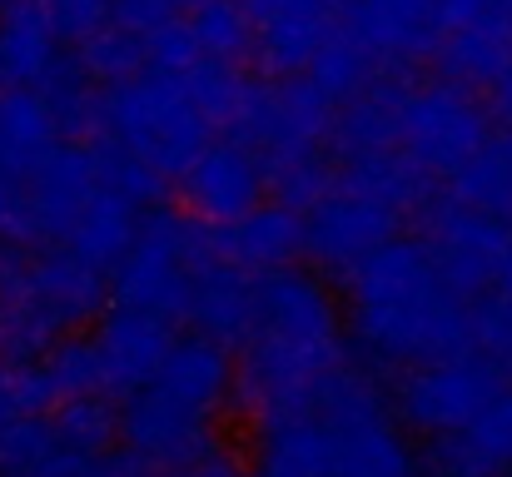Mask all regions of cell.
Here are the masks:
<instances>
[{"mask_svg":"<svg viewBox=\"0 0 512 477\" xmlns=\"http://www.w3.org/2000/svg\"><path fill=\"white\" fill-rule=\"evenodd\" d=\"M408 214L398 204H383L363 189L334 184L309 214H304V254L324 269L348 279L368 254H378L388 239H398V224Z\"/></svg>","mask_w":512,"mask_h":477,"instance_id":"11","label":"cell"},{"mask_svg":"<svg viewBox=\"0 0 512 477\" xmlns=\"http://www.w3.org/2000/svg\"><path fill=\"white\" fill-rule=\"evenodd\" d=\"M50 408V393H45V378L35 363H10L0 358V428L15 423V418H30V413H45Z\"/></svg>","mask_w":512,"mask_h":477,"instance_id":"32","label":"cell"},{"mask_svg":"<svg viewBox=\"0 0 512 477\" xmlns=\"http://www.w3.org/2000/svg\"><path fill=\"white\" fill-rule=\"evenodd\" d=\"M448 184L463 204H473L483 214H498V219H512V130L488 135L448 174Z\"/></svg>","mask_w":512,"mask_h":477,"instance_id":"26","label":"cell"},{"mask_svg":"<svg viewBox=\"0 0 512 477\" xmlns=\"http://www.w3.org/2000/svg\"><path fill=\"white\" fill-rule=\"evenodd\" d=\"M209 130H214V120L189 95L184 75L150 65L120 85H100L90 140H105L125 155L145 159L170 179V174H184L189 159L209 145Z\"/></svg>","mask_w":512,"mask_h":477,"instance_id":"3","label":"cell"},{"mask_svg":"<svg viewBox=\"0 0 512 477\" xmlns=\"http://www.w3.org/2000/svg\"><path fill=\"white\" fill-rule=\"evenodd\" d=\"M309 80H314L319 90H329V95L343 105V100H353L358 90H368V85L378 80V70H373V60H368V55H363V50L339 30V35L329 40V50L314 60Z\"/></svg>","mask_w":512,"mask_h":477,"instance_id":"31","label":"cell"},{"mask_svg":"<svg viewBox=\"0 0 512 477\" xmlns=\"http://www.w3.org/2000/svg\"><path fill=\"white\" fill-rule=\"evenodd\" d=\"M174 318L135 309V304H115L100 314V328L90 333L95 343V363H100V393L110 398H135L140 388H150L165 368V353L174 348Z\"/></svg>","mask_w":512,"mask_h":477,"instance_id":"14","label":"cell"},{"mask_svg":"<svg viewBox=\"0 0 512 477\" xmlns=\"http://www.w3.org/2000/svg\"><path fill=\"white\" fill-rule=\"evenodd\" d=\"M343 35L373 60L378 75H408L443 50V10L438 0H348Z\"/></svg>","mask_w":512,"mask_h":477,"instance_id":"12","label":"cell"},{"mask_svg":"<svg viewBox=\"0 0 512 477\" xmlns=\"http://www.w3.org/2000/svg\"><path fill=\"white\" fill-rule=\"evenodd\" d=\"M493 289L512 304V249H508V259H503V274H498V284H493Z\"/></svg>","mask_w":512,"mask_h":477,"instance_id":"38","label":"cell"},{"mask_svg":"<svg viewBox=\"0 0 512 477\" xmlns=\"http://www.w3.org/2000/svg\"><path fill=\"white\" fill-rule=\"evenodd\" d=\"M80 70L95 85H120V80L150 70V35L110 20L105 30H95L90 40H80Z\"/></svg>","mask_w":512,"mask_h":477,"instance_id":"27","label":"cell"},{"mask_svg":"<svg viewBox=\"0 0 512 477\" xmlns=\"http://www.w3.org/2000/svg\"><path fill=\"white\" fill-rule=\"evenodd\" d=\"M234 378H239V363L229 358V343H219L209 333H184L165 353V368L155 383L204 413H219L234 398Z\"/></svg>","mask_w":512,"mask_h":477,"instance_id":"21","label":"cell"},{"mask_svg":"<svg viewBox=\"0 0 512 477\" xmlns=\"http://www.w3.org/2000/svg\"><path fill=\"white\" fill-rule=\"evenodd\" d=\"M234 473V463H224L219 453L214 458H204V463H194V468H174V473H160V477H229Z\"/></svg>","mask_w":512,"mask_h":477,"instance_id":"37","label":"cell"},{"mask_svg":"<svg viewBox=\"0 0 512 477\" xmlns=\"http://www.w3.org/2000/svg\"><path fill=\"white\" fill-rule=\"evenodd\" d=\"M194 0H115V20L140 30V35H155L174 20H189Z\"/></svg>","mask_w":512,"mask_h":477,"instance_id":"34","label":"cell"},{"mask_svg":"<svg viewBox=\"0 0 512 477\" xmlns=\"http://www.w3.org/2000/svg\"><path fill=\"white\" fill-rule=\"evenodd\" d=\"M264 174H269V194L279 204H294V209H314L334 184H339V169L319 150L309 155H289V159H264Z\"/></svg>","mask_w":512,"mask_h":477,"instance_id":"30","label":"cell"},{"mask_svg":"<svg viewBox=\"0 0 512 477\" xmlns=\"http://www.w3.org/2000/svg\"><path fill=\"white\" fill-rule=\"evenodd\" d=\"M334 120H339V100L319 90L309 75H284V80L269 75L244 85L229 130L264 159H289L334 140Z\"/></svg>","mask_w":512,"mask_h":477,"instance_id":"7","label":"cell"},{"mask_svg":"<svg viewBox=\"0 0 512 477\" xmlns=\"http://www.w3.org/2000/svg\"><path fill=\"white\" fill-rule=\"evenodd\" d=\"M343 363V314L334 289L309 269L259 274V318L239 353L234 403L264 428L294 413H309L319 383Z\"/></svg>","mask_w":512,"mask_h":477,"instance_id":"1","label":"cell"},{"mask_svg":"<svg viewBox=\"0 0 512 477\" xmlns=\"http://www.w3.org/2000/svg\"><path fill=\"white\" fill-rule=\"evenodd\" d=\"M214 244L229 264L249 269V274H269L284 269L304 254V214L294 204H254L249 214L214 224Z\"/></svg>","mask_w":512,"mask_h":477,"instance_id":"18","label":"cell"},{"mask_svg":"<svg viewBox=\"0 0 512 477\" xmlns=\"http://www.w3.org/2000/svg\"><path fill=\"white\" fill-rule=\"evenodd\" d=\"M428 477H512V388L473 423L428 438Z\"/></svg>","mask_w":512,"mask_h":477,"instance_id":"16","label":"cell"},{"mask_svg":"<svg viewBox=\"0 0 512 477\" xmlns=\"http://www.w3.org/2000/svg\"><path fill=\"white\" fill-rule=\"evenodd\" d=\"M488 110H493V120H498L503 130H512V65L488 85Z\"/></svg>","mask_w":512,"mask_h":477,"instance_id":"36","label":"cell"},{"mask_svg":"<svg viewBox=\"0 0 512 477\" xmlns=\"http://www.w3.org/2000/svg\"><path fill=\"white\" fill-rule=\"evenodd\" d=\"M189 30H194V40L209 60L239 65L244 55H254V25H249L244 0H194Z\"/></svg>","mask_w":512,"mask_h":477,"instance_id":"28","label":"cell"},{"mask_svg":"<svg viewBox=\"0 0 512 477\" xmlns=\"http://www.w3.org/2000/svg\"><path fill=\"white\" fill-rule=\"evenodd\" d=\"M503 5H508V0H438L448 30H458V25H468V20H478V15H493V10H503Z\"/></svg>","mask_w":512,"mask_h":477,"instance_id":"35","label":"cell"},{"mask_svg":"<svg viewBox=\"0 0 512 477\" xmlns=\"http://www.w3.org/2000/svg\"><path fill=\"white\" fill-rule=\"evenodd\" d=\"M423 219V244L433 254V264L448 274L453 289H463L468 299L488 294L503 274V259L512 249V234H508V219L498 214H483L473 204H463L458 194L448 199H428L418 209Z\"/></svg>","mask_w":512,"mask_h":477,"instance_id":"9","label":"cell"},{"mask_svg":"<svg viewBox=\"0 0 512 477\" xmlns=\"http://www.w3.org/2000/svg\"><path fill=\"white\" fill-rule=\"evenodd\" d=\"M269 189L264 155L244 140H209L199 155L189 159V169L179 174V204L204 219V224H229L239 214H249Z\"/></svg>","mask_w":512,"mask_h":477,"instance_id":"15","label":"cell"},{"mask_svg":"<svg viewBox=\"0 0 512 477\" xmlns=\"http://www.w3.org/2000/svg\"><path fill=\"white\" fill-rule=\"evenodd\" d=\"M120 443H125V453H135L155 473L194 468V463L219 453L214 413L174 398L160 383H150L135 398H125V408H120Z\"/></svg>","mask_w":512,"mask_h":477,"instance_id":"10","label":"cell"},{"mask_svg":"<svg viewBox=\"0 0 512 477\" xmlns=\"http://www.w3.org/2000/svg\"><path fill=\"white\" fill-rule=\"evenodd\" d=\"M254 433V477H339V433L319 408L264 423Z\"/></svg>","mask_w":512,"mask_h":477,"instance_id":"17","label":"cell"},{"mask_svg":"<svg viewBox=\"0 0 512 477\" xmlns=\"http://www.w3.org/2000/svg\"><path fill=\"white\" fill-rule=\"evenodd\" d=\"M353 343L378 368H418L473 343V299L448 284L423 239H388L348 279Z\"/></svg>","mask_w":512,"mask_h":477,"instance_id":"2","label":"cell"},{"mask_svg":"<svg viewBox=\"0 0 512 477\" xmlns=\"http://www.w3.org/2000/svg\"><path fill=\"white\" fill-rule=\"evenodd\" d=\"M60 40H90L115 20V0H40Z\"/></svg>","mask_w":512,"mask_h":477,"instance_id":"33","label":"cell"},{"mask_svg":"<svg viewBox=\"0 0 512 477\" xmlns=\"http://www.w3.org/2000/svg\"><path fill=\"white\" fill-rule=\"evenodd\" d=\"M55 25L45 15L40 0H0V85L5 90H40L55 65H60V50H55Z\"/></svg>","mask_w":512,"mask_h":477,"instance_id":"20","label":"cell"},{"mask_svg":"<svg viewBox=\"0 0 512 477\" xmlns=\"http://www.w3.org/2000/svg\"><path fill=\"white\" fill-rule=\"evenodd\" d=\"M314 408L339 433V477H413V453L403 438V418L383 388L339 363L324 383Z\"/></svg>","mask_w":512,"mask_h":477,"instance_id":"5","label":"cell"},{"mask_svg":"<svg viewBox=\"0 0 512 477\" xmlns=\"http://www.w3.org/2000/svg\"><path fill=\"white\" fill-rule=\"evenodd\" d=\"M508 388V363L483 353V348H468V353H453L438 363L403 368L393 383V408H398L408 433L438 438V433H453V428L473 423L478 413H488Z\"/></svg>","mask_w":512,"mask_h":477,"instance_id":"6","label":"cell"},{"mask_svg":"<svg viewBox=\"0 0 512 477\" xmlns=\"http://www.w3.org/2000/svg\"><path fill=\"white\" fill-rule=\"evenodd\" d=\"M105 398L110 393H80V398L55 403L50 448L65 458H110V448L120 443V413Z\"/></svg>","mask_w":512,"mask_h":477,"instance_id":"25","label":"cell"},{"mask_svg":"<svg viewBox=\"0 0 512 477\" xmlns=\"http://www.w3.org/2000/svg\"><path fill=\"white\" fill-rule=\"evenodd\" d=\"M403 75H378L368 90L339 105L334 120V150L339 159L373 155V150H398V105H403Z\"/></svg>","mask_w":512,"mask_h":477,"instance_id":"23","label":"cell"},{"mask_svg":"<svg viewBox=\"0 0 512 477\" xmlns=\"http://www.w3.org/2000/svg\"><path fill=\"white\" fill-rule=\"evenodd\" d=\"M493 110L488 100L473 95L463 80H428V85H403L398 105V150L418 159L428 174H453L493 135Z\"/></svg>","mask_w":512,"mask_h":477,"instance_id":"8","label":"cell"},{"mask_svg":"<svg viewBox=\"0 0 512 477\" xmlns=\"http://www.w3.org/2000/svg\"><path fill=\"white\" fill-rule=\"evenodd\" d=\"M219 254L214 244V224L194 219L189 209L184 214H150L130 244V254L115 264V304H135V309H150V314L165 318H184L189 314V294H194V279L199 269Z\"/></svg>","mask_w":512,"mask_h":477,"instance_id":"4","label":"cell"},{"mask_svg":"<svg viewBox=\"0 0 512 477\" xmlns=\"http://www.w3.org/2000/svg\"><path fill=\"white\" fill-rule=\"evenodd\" d=\"M438 65L448 80H463L473 90H488L503 70L512 65V10H493V15H478L458 30L443 35V50H438Z\"/></svg>","mask_w":512,"mask_h":477,"instance_id":"22","label":"cell"},{"mask_svg":"<svg viewBox=\"0 0 512 477\" xmlns=\"http://www.w3.org/2000/svg\"><path fill=\"white\" fill-rule=\"evenodd\" d=\"M135 199H125L120 189H100L85 209H80V219H75V229L60 239V244H70L80 259H90L95 269H105V274H115V264L130 254V244H135V234H140V224H135Z\"/></svg>","mask_w":512,"mask_h":477,"instance_id":"24","label":"cell"},{"mask_svg":"<svg viewBox=\"0 0 512 477\" xmlns=\"http://www.w3.org/2000/svg\"><path fill=\"white\" fill-rule=\"evenodd\" d=\"M50 403L80 398V393H100V363H95V343L90 338H60L50 353L35 358Z\"/></svg>","mask_w":512,"mask_h":477,"instance_id":"29","label":"cell"},{"mask_svg":"<svg viewBox=\"0 0 512 477\" xmlns=\"http://www.w3.org/2000/svg\"><path fill=\"white\" fill-rule=\"evenodd\" d=\"M189 323L194 333H209L219 343H239L254 333V318H259V274L229 264L224 254H214L199 279H194V294H189Z\"/></svg>","mask_w":512,"mask_h":477,"instance_id":"19","label":"cell"},{"mask_svg":"<svg viewBox=\"0 0 512 477\" xmlns=\"http://www.w3.org/2000/svg\"><path fill=\"white\" fill-rule=\"evenodd\" d=\"M229 477H254V473H239V468H234V473H229Z\"/></svg>","mask_w":512,"mask_h":477,"instance_id":"39","label":"cell"},{"mask_svg":"<svg viewBox=\"0 0 512 477\" xmlns=\"http://www.w3.org/2000/svg\"><path fill=\"white\" fill-rule=\"evenodd\" d=\"M343 5L348 0H244L264 75H309L343 30Z\"/></svg>","mask_w":512,"mask_h":477,"instance_id":"13","label":"cell"}]
</instances>
